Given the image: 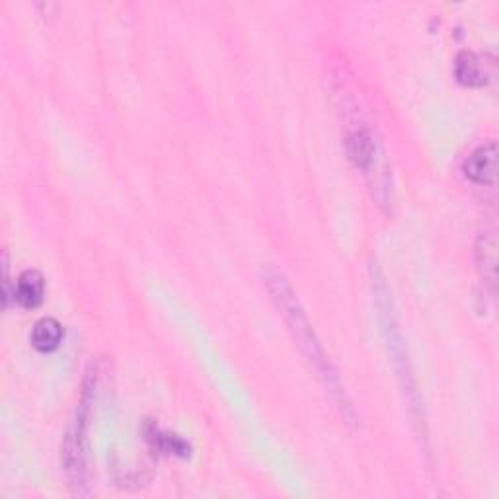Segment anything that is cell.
I'll return each mask as SVG.
<instances>
[{
	"label": "cell",
	"mask_w": 499,
	"mask_h": 499,
	"mask_svg": "<svg viewBox=\"0 0 499 499\" xmlns=\"http://www.w3.org/2000/svg\"><path fill=\"white\" fill-rule=\"evenodd\" d=\"M455 75L458 78V83L464 86H484L487 83V78H490L486 67L480 61V57L472 51H461L456 55Z\"/></svg>",
	"instance_id": "cell-6"
},
{
	"label": "cell",
	"mask_w": 499,
	"mask_h": 499,
	"mask_svg": "<svg viewBox=\"0 0 499 499\" xmlns=\"http://www.w3.org/2000/svg\"><path fill=\"white\" fill-rule=\"evenodd\" d=\"M345 147L349 158L363 170H371L376 158V143L373 133L367 127H353L347 131Z\"/></svg>",
	"instance_id": "cell-4"
},
{
	"label": "cell",
	"mask_w": 499,
	"mask_h": 499,
	"mask_svg": "<svg viewBox=\"0 0 499 499\" xmlns=\"http://www.w3.org/2000/svg\"><path fill=\"white\" fill-rule=\"evenodd\" d=\"M45 295V279L37 269H26L20 273L14 285V301L24 308H36L42 305Z\"/></svg>",
	"instance_id": "cell-5"
},
{
	"label": "cell",
	"mask_w": 499,
	"mask_h": 499,
	"mask_svg": "<svg viewBox=\"0 0 499 499\" xmlns=\"http://www.w3.org/2000/svg\"><path fill=\"white\" fill-rule=\"evenodd\" d=\"M463 172L474 184L494 186L497 179V145L492 141L478 147L464 161Z\"/></svg>",
	"instance_id": "cell-3"
},
{
	"label": "cell",
	"mask_w": 499,
	"mask_h": 499,
	"mask_svg": "<svg viewBox=\"0 0 499 499\" xmlns=\"http://www.w3.org/2000/svg\"><path fill=\"white\" fill-rule=\"evenodd\" d=\"M373 289H375L378 314H381L383 330H384V336H386L388 352H391L398 378H400L402 388H404V392L408 394V400H410L412 408H414V410H419V400H417V391H416V381H414V375H412V368H410V361H408V357H406L402 336L396 328L391 298H388V289L383 281L381 273H378V269H375V275H373Z\"/></svg>",
	"instance_id": "cell-2"
},
{
	"label": "cell",
	"mask_w": 499,
	"mask_h": 499,
	"mask_svg": "<svg viewBox=\"0 0 499 499\" xmlns=\"http://www.w3.org/2000/svg\"><path fill=\"white\" fill-rule=\"evenodd\" d=\"M264 283L267 287L269 295H272L273 303L285 316L289 330H291L298 349H301L303 355L306 357V361L314 367L316 376L322 381L326 392L330 394L334 404L339 408V412H342L344 417L353 419V410L345 396V388L342 381H339L337 371L334 368L330 357L326 355L321 339L316 337V332L313 330L311 322H308V318L303 311L301 303H298L293 287L289 285L285 275L279 273L275 267L264 269Z\"/></svg>",
	"instance_id": "cell-1"
},
{
	"label": "cell",
	"mask_w": 499,
	"mask_h": 499,
	"mask_svg": "<svg viewBox=\"0 0 499 499\" xmlns=\"http://www.w3.org/2000/svg\"><path fill=\"white\" fill-rule=\"evenodd\" d=\"M148 439L154 441V445H158V448H162V451H166V453L186 456L187 451H189V447L182 441V439L176 437V435L164 433L158 427H153V432H148Z\"/></svg>",
	"instance_id": "cell-9"
},
{
	"label": "cell",
	"mask_w": 499,
	"mask_h": 499,
	"mask_svg": "<svg viewBox=\"0 0 499 499\" xmlns=\"http://www.w3.org/2000/svg\"><path fill=\"white\" fill-rule=\"evenodd\" d=\"M476 262L484 279L490 285L495 281V236L492 233H482L476 242Z\"/></svg>",
	"instance_id": "cell-8"
},
{
	"label": "cell",
	"mask_w": 499,
	"mask_h": 499,
	"mask_svg": "<svg viewBox=\"0 0 499 499\" xmlns=\"http://www.w3.org/2000/svg\"><path fill=\"white\" fill-rule=\"evenodd\" d=\"M65 336V330L61 322L57 321V318L51 316H45L42 321H37L34 324V330H32V345L37 349V352H53V349L59 347L61 344V339Z\"/></svg>",
	"instance_id": "cell-7"
}]
</instances>
